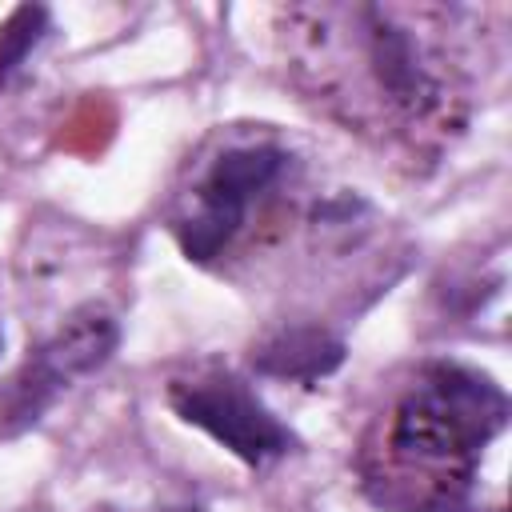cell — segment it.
<instances>
[{"label": "cell", "instance_id": "1", "mask_svg": "<svg viewBox=\"0 0 512 512\" xmlns=\"http://www.w3.org/2000/svg\"><path fill=\"white\" fill-rule=\"evenodd\" d=\"M168 404L184 424L208 432L220 448H228L236 460L252 468L296 448V436L264 408V400L228 372L176 380L168 388Z\"/></svg>", "mask_w": 512, "mask_h": 512}, {"label": "cell", "instance_id": "7", "mask_svg": "<svg viewBox=\"0 0 512 512\" xmlns=\"http://www.w3.org/2000/svg\"><path fill=\"white\" fill-rule=\"evenodd\" d=\"M100 512H116V508H100ZM164 512H200L196 504H180V508H164Z\"/></svg>", "mask_w": 512, "mask_h": 512}, {"label": "cell", "instance_id": "5", "mask_svg": "<svg viewBox=\"0 0 512 512\" xmlns=\"http://www.w3.org/2000/svg\"><path fill=\"white\" fill-rule=\"evenodd\" d=\"M368 64L372 76L380 80V88L396 100H408L420 92V60H416V44L412 36L392 24L384 12L368 8Z\"/></svg>", "mask_w": 512, "mask_h": 512}, {"label": "cell", "instance_id": "4", "mask_svg": "<svg viewBox=\"0 0 512 512\" xmlns=\"http://www.w3.org/2000/svg\"><path fill=\"white\" fill-rule=\"evenodd\" d=\"M68 388H72L68 372L44 348H32V356L20 364V372L8 380V388L0 396V440H12L20 432L36 428L44 420V412L56 404V396Z\"/></svg>", "mask_w": 512, "mask_h": 512}, {"label": "cell", "instance_id": "2", "mask_svg": "<svg viewBox=\"0 0 512 512\" xmlns=\"http://www.w3.org/2000/svg\"><path fill=\"white\" fill-rule=\"evenodd\" d=\"M348 348L340 336H332L328 328H284L276 336H268L256 352H252V368L260 376H276V380H300V384H316L324 376H332L344 364Z\"/></svg>", "mask_w": 512, "mask_h": 512}, {"label": "cell", "instance_id": "3", "mask_svg": "<svg viewBox=\"0 0 512 512\" xmlns=\"http://www.w3.org/2000/svg\"><path fill=\"white\" fill-rule=\"evenodd\" d=\"M284 164H288V156H284L280 148H268V144L232 148V152H224V156L208 168V176H204V184H200V204H204V208H220V212L244 220L248 200H252L256 192H264V188L280 176Z\"/></svg>", "mask_w": 512, "mask_h": 512}, {"label": "cell", "instance_id": "6", "mask_svg": "<svg viewBox=\"0 0 512 512\" xmlns=\"http://www.w3.org/2000/svg\"><path fill=\"white\" fill-rule=\"evenodd\" d=\"M48 8L44 4H20L8 12V20L0 24V84L12 80V72L32 56V48L48 36Z\"/></svg>", "mask_w": 512, "mask_h": 512}, {"label": "cell", "instance_id": "8", "mask_svg": "<svg viewBox=\"0 0 512 512\" xmlns=\"http://www.w3.org/2000/svg\"><path fill=\"white\" fill-rule=\"evenodd\" d=\"M0 344H4V336H0Z\"/></svg>", "mask_w": 512, "mask_h": 512}]
</instances>
